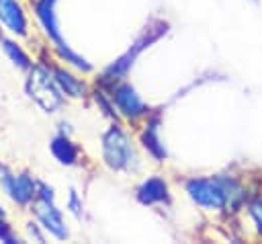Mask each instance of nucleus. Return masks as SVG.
Here are the masks:
<instances>
[{
    "label": "nucleus",
    "mask_w": 262,
    "mask_h": 244,
    "mask_svg": "<svg viewBox=\"0 0 262 244\" xmlns=\"http://www.w3.org/2000/svg\"><path fill=\"white\" fill-rule=\"evenodd\" d=\"M55 2H57V0H37V2H35V14H37L39 23L43 25L45 33L49 35V39L53 41V45H55V49L59 51V55H61L66 62H70L72 66H76L78 70L90 72L92 66H90L82 55H78L74 49H70V45L63 41V37H61V33H59V25H57Z\"/></svg>",
    "instance_id": "1"
},
{
    "label": "nucleus",
    "mask_w": 262,
    "mask_h": 244,
    "mask_svg": "<svg viewBox=\"0 0 262 244\" xmlns=\"http://www.w3.org/2000/svg\"><path fill=\"white\" fill-rule=\"evenodd\" d=\"M102 158L111 170H135L137 168V154L127 137V133L113 125L102 135Z\"/></svg>",
    "instance_id": "2"
},
{
    "label": "nucleus",
    "mask_w": 262,
    "mask_h": 244,
    "mask_svg": "<svg viewBox=\"0 0 262 244\" xmlns=\"http://www.w3.org/2000/svg\"><path fill=\"white\" fill-rule=\"evenodd\" d=\"M27 90L29 96L35 98V103L41 105L47 113H53L63 103V90L59 88V84L45 66H35L31 70V76L27 80Z\"/></svg>",
    "instance_id": "3"
},
{
    "label": "nucleus",
    "mask_w": 262,
    "mask_h": 244,
    "mask_svg": "<svg viewBox=\"0 0 262 244\" xmlns=\"http://www.w3.org/2000/svg\"><path fill=\"white\" fill-rule=\"evenodd\" d=\"M188 197L205 209H223L227 207V191L223 176L217 178H188L184 182Z\"/></svg>",
    "instance_id": "4"
},
{
    "label": "nucleus",
    "mask_w": 262,
    "mask_h": 244,
    "mask_svg": "<svg viewBox=\"0 0 262 244\" xmlns=\"http://www.w3.org/2000/svg\"><path fill=\"white\" fill-rule=\"evenodd\" d=\"M166 29H168V25L164 23L156 33H147V35H143L139 41H135V45H131V49L125 53V55H121L115 64H111L106 70H104V74H102V78H100V82L104 84V86H113L115 82H119V80H123L125 76H127V72H129V68L133 66V62L137 59V55L143 51V47L145 45H149V43H154L162 33H166Z\"/></svg>",
    "instance_id": "5"
},
{
    "label": "nucleus",
    "mask_w": 262,
    "mask_h": 244,
    "mask_svg": "<svg viewBox=\"0 0 262 244\" xmlns=\"http://www.w3.org/2000/svg\"><path fill=\"white\" fill-rule=\"evenodd\" d=\"M111 98L117 105V109L121 111V115H125L127 119H139L143 115L149 113V107L143 103V98L137 94V90L127 84V82H115L111 86Z\"/></svg>",
    "instance_id": "6"
},
{
    "label": "nucleus",
    "mask_w": 262,
    "mask_h": 244,
    "mask_svg": "<svg viewBox=\"0 0 262 244\" xmlns=\"http://www.w3.org/2000/svg\"><path fill=\"white\" fill-rule=\"evenodd\" d=\"M0 170H2V187L6 189V193L10 195L12 201H16L18 205H27L37 197V182L31 174L23 172L16 176V174L8 172L4 166Z\"/></svg>",
    "instance_id": "7"
},
{
    "label": "nucleus",
    "mask_w": 262,
    "mask_h": 244,
    "mask_svg": "<svg viewBox=\"0 0 262 244\" xmlns=\"http://www.w3.org/2000/svg\"><path fill=\"white\" fill-rule=\"evenodd\" d=\"M35 215L39 217V221L43 223V228L53 234L55 238L63 240L68 236V230H66V223H63V217L59 213V209H55L53 201H43V199H37V205H35Z\"/></svg>",
    "instance_id": "8"
},
{
    "label": "nucleus",
    "mask_w": 262,
    "mask_h": 244,
    "mask_svg": "<svg viewBox=\"0 0 262 244\" xmlns=\"http://www.w3.org/2000/svg\"><path fill=\"white\" fill-rule=\"evenodd\" d=\"M137 199L143 205H156V203H170V193L166 180L160 176H149L143 180L137 189Z\"/></svg>",
    "instance_id": "9"
},
{
    "label": "nucleus",
    "mask_w": 262,
    "mask_h": 244,
    "mask_svg": "<svg viewBox=\"0 0 262 244\" xmlns=\"http://www.w3.org/2000/svg\"><path fill=\"white\" fill-rule=\"evenodd\" d=\"M0 21L14 35H27V16L18 0H0Z\"/></svg>",
    "instance_id": "10"
},
{
    "label": "nucleus",
    "mask_w": 262,
    "mask_h": 244,
    "mask_svg": "<svg viewBox=\"0 0 262 244\" xmlns=\"http://www.w3.org/2000/svg\"><path fill=\"white\" fill-rule=\"evenodd\" d=\"M141 144L143 148L156 158V160H164L166 158V150H164V144L160 139V115L151 117L147 123H145V129L141 133Z\"/></svg>",
    "instance_id": "11"
},
{
    "label": "nucleus",
    "mask_w": 262,
    "mask_h": 244,
    "mask_svg": "<svg viewBox=\"0 0 262 244\" xmlns=\"http://www.w3.org/2000/svg\"><path fill=\"white\" fill-rule=\"evenodd\" d=\"M53 78H55V82L59 84V88L63 90V94L74 96V98L86 96V84H84L80 78H76L74 74L66 72L63 68H53Z\"/></svg>",
    "instance_id": "12"
},
{
    "label": "nucleus",
    "mask_w": 262,
    "mask_h": 244,
    "mask_svg": "<svg viewBox=\"0 0 262 244\" xmlns=\"http://www.w3.org/2000/svg\"><path fill=\"white\" fill-rule=\"evenodd\" d=\"M51 154L59 164H76L78 160V148L66 137V135H55L51 139Z\"/></svg>",
    "instance_id": "13"
},
{
    "label": "nucleus",
    "mask_w": 262,
    "mask_h": 244,
    "mask_svg": "<svg viewBox=\"0 0 262 244\" xmlns=\"http://www.w3.org/2000/svg\"><path fill=\"white\" fill-rule=\"evenodd\" d=\"M0 41H2V47H4L6 55H8L18 68H25V70L31 68V59H29V55H27L14 41H10V39H6V37H0Z\"/></svg>",
    "instance_id": "14"
},
{
    "label": "nucleus",
    "mask_w": 262,
    "mask_h": 244,
    "mask_svg": "<svg viewBox=\"0 0 262 244\" xmlns=\"http://www.w3.org/2000/svg\"><path fill=\"white\" fill-rule=\"evenodd\" d=\"M248 213H250V217L254 219L256 230L262 234V199H254V201L248 205Z\"/></svg>",
    "instance_id": "15"
},
{
    "label": "nucleus",
    "mask_w": 262,
    "mask_h": 244,
    "mask_svg": "<svg viewBox=\"0 0 262 244\" xmlns=\"http://www.w3.org/2000/svg\"><path fill=\"white\" fill-rule=\"evenodd\" d=\"M70 207H72V211H74L76 215H80V209H82V205H78V199H76V191H72V193H70Z\"/></svg>",
    "instance_id": "16"
},
{
    "label": "nucleus",
    "mask_w": 262,
    "mask_h": 244,
    "mask_svg": "<svg viewBox=\"0 0 262 244\" xmlns=\"http://www.w3.org/2000/svg\"><path fill=\"white\" fill-rule=\"evenodd\" d=\"M2 215H4V209H2V205H0V217H2Z\"/></svg>",
    "instance_id": "17"
}]
</instances>
